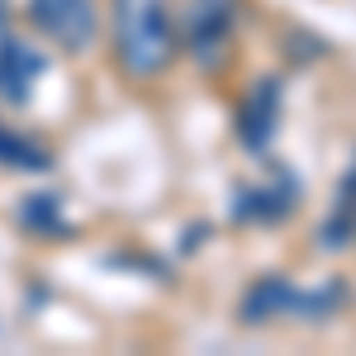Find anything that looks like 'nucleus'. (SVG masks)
Returning a JSON list of instances; mask_svg holds the SVG:
<instances>
[{"label":"nucleus","instance_id":"nucleus-1","mask_svg":"<svg viewBox=\"0 0 356 356\" xmlns=\"http://www.w3.org/2000/svg\"><path fill=\"white\" fill-rule=\"evenodd\" d=\"M114 57L134 76H157L176 57L166 0H114Z\"/></svg>","mask_w":356,"mask_h":356},{"label":"nucleus","instance_id":"nucleus-2","mask_svg":"<svg viewBox=\"0 0 356 356\" xmlns=\"http://www.w3.org/2000/svg\"><path fill=\"white\" fill-rule=\"evenodd\" d=\"M29 15H33V24L43 29L57 48H67V53L90 48V38H95V29H100L95 0H29Z\"/></svg>","mask_w":356,"mask_h":356},{"label":"nucleus","instance_id":"nucleus-3","mask_svg":"<svg viewBox=\"0 0 356 356\" xmlns=\"http://www.w3.org/2000/svg\"><path fill=\"white\" fill-rule=\"evenodd\" d=\"M275 119H280V81L271 76H261V81L247 90L243 110H238V138H243V147H266L275 134Z\"/></svg>","mask_w":356,"mask_h":356},{"label":"nucleus","instance_id":"nucleus-4","mask_svg":"<svg viewBox=\"0 0 356 356\" xmlns=\"http://www.w3.org/2000/svg\"><path fill=\"white\" fill-rule=\"evenodd\" d=\"M238 19V0H195L191 5V29H186V43L195 57H214L228 38V29Z\"/></svg>","mask_w":356,"mask_h":356},{"label":"nucleus","instance_id":"nucleus-5","mask_svg":"<svg viewBox=\"0 0 356 356\" xmlns=\"http://www.w3.org/2000/svg\"><path fill=\"white\" fill-rule=\"evenodd\" d=\"M38 72H43V53H33L24 38H5L0 43V100L24 105L29 86L38 81Z\"/></svg>","mask_w":356,"mask_h":356},{"label":"nucleus","instance_id":"nucleus-6","mask_svg":"<svg viewBox=\"0 0 356 356\" xmlns=\"http://www.w3.org/2000/svg\"><path fill=\"white\" fill-rule=\"evenodd\" d=\"M295 304V285L285 275H261L243 300V323H266L275 314H285Z\"/></svg>","mask_w":356,"mask_h":356},{"label":"nucleus","instance_id":"nucleus-7","mask_svg":"<svg viewBox=\"0 0 356 356\" xmlns=\"http://www.w3.org/2000/svg\"><path fill=\"white\" fill-rule=\"evenodd\" d=\"M0 166H10V171H48L53 152L43 143H33V138L15 134L10 124H0Z\"/></svg>","mask_w":356,"mask_h":356},{"label":"nucleus","instance_id":"nucleus-8","mask_svg":"<svg viewBox=\"0 0 356 356\" xmlns=\"http://www.w3.org/2000/svg\"><path fill=\"white\" fill-rule=\"evenodd\" d=\"M19 219H24L29 233H67V223H62V214H57V200L53 195H29L24 209H19Z\"/></svg>","mask_w":356,"mask_h":356}]
</instances>
